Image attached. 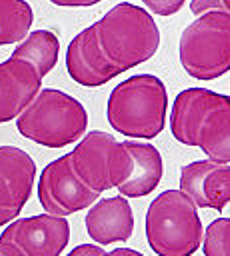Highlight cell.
<instances>
[{"mask_svg": "<svg viewBox=\"0 0 230 256\" xmlns=\"http://www.w3.org/2000/svg\"><path fill=\"white\" fill-rule=\"evenodd\" d=\"M170 132L180 144L200 148L208 160L230 164V96L208 88L182 90L170 110Z\"/></svg>", "mask_w": 230, "mask_h": 256, "instance_id": "1", "label": "cell"}, {"mask_svg": "<svg viewBox=\"0 0 230 256\" xmlns=\"http://www.w3.org/2000/svg\"><path fill=\"white\" fill-rule=\"evenodd\" d=\"M90 30L98 50L118 74L148 62L160 48V30L154 18L130 2L110 8Z\"/></svg>", "mask_w": 230, "mask_h": 256, "instance_id": "2", "label": "cell"}, {"mask_svg": "<svg viewBox=\"0 0 230 256\" xmlns=\"http://www.w3.org/2000/svg\"><path fill=\"white\" fill-rule=\"evenodd\" d=\"M168 92L154 74H136L122 80L108 96V124L126 138L152 140L166 128Z\"/></svg>", "mask_w": 230, "mask_h": 256, "instance_id": "3", "label": "cell"}, {"mask_svg": "<svg viewBox=\"0 0 230 256\" xmlns=\"http://www.w3.org/2000/svg\"><path fill=\"white\" fill-rule=\"evenodd\" d=\"M16 128L40 146L64 148L86 134L88 112L74 96L56 88H42L16 118Z\"/></svg>", "mask_w": 230, "mask_h": 256, "instance_id": "4", "label": "cell"}, {"mask_svg": "<svg viewBox=\"0 0 230 256\" xmlns=\"http://www.w3.org/2000/svg\"><path fill=\"white\" fill-rule=\"evenodd\" d=\"M146 240L158 256H192L202 246V220L180 190L158 194L146 212Z\"/></svg>", "mask_w": 230, "mask_h": 256, "instance_id": "5", "label": "cell"}, {"mask_svg": "<svg viewBox=\"0 0 230 256\" xmlns=\"http://www.w3.org/2000/svg\"><path fill=\"white\" fill-rule=\"evenodd\" d=\"M180 64L196 80H216L230 72V14L206 12L182 30Z\"/></svg>", "mask_w": 230, "mask_h": 256, "instance_id": "6", "label": "cell"}, {"mask_svg": "<svg viewBox=\"0 0 230 256\" xmlns=\"http://www.w3.org/2000/svg\"><path fill=\"white\" fill-rule=\"evenodd\" d=\"M70 162L82 184L96 194L124 184L134 166L124 144L102 130L84 134L70 152Z\"/></svg>", "mask_w": 230, "mask_h": 256, "instance_id": "7", "label": "cell"}, {"mask_svg": "<svg viewBox=\"0 0 230 256\" xmlns=\"http://www.w3.org/2000/svg\"><path fill=\"white\" fill-rule=\"evenodd\" d=\"M38 200L46 214L66 218L90 208L96 200H100V194L82 184L72 168L70 154H64L42 170L38 180Z\"/></svg>", "mask_w": 230, "mask_h": 256, "instance_id": "8", "label": "cell"}, {"mask_svg": "<svg viewBox=\"0 0 230 256\" xmlns=\"http://www.w3.org/2000/svg\"><path fill=\"white\" fill-rule=\"evenodd\" d=\"M0 240L16 246L24 256H60L70 242V224L50 214L16 218L4 228Z\"/></svg>", "mask_w": 230, "mask_h": 256, "instance_id": "9", "label": "cell"}, {"mask_svg": "<svg viewBox=\"0 0 230 256\" xmlns=\"http://www.w3.org/2000/svg\"><path fill=\"white\" fill-rule=\"evenodd\" d=\"M36 164L18 146H0V228L14 222L32 196Z\"/></svg>", "mask_w": 230, "mask_h": 256, "instance_id": "10", "label": "cell"}, {"mask_svg": "<svg viewBox=\"0 0 230 256\" xmlns=\"http://www.w3.org/2000/svg\"><path fill=\"white\" fill-rule=\"evenodd\" d=\"M180 192H184L196 208L222 212L230 202V164L212 160H196L180 170Z\"/></svg>", "mask_w": 230, "mask_h": 256, "instance_id": "11", "label": "cell"}, {"mask_svg": "<svg viewBox=\"0 0 230 256\" xmlns=\"http://www.w3.org/2000/svg\"><path fill=\"white\" fill-rule=\"evenodd\" d=\"M42 90V78L24 60L0 62V124L18 118Z\"/></svg>", "mask_w": 230, "mask_h": 256, "instance_id": "12", "label": "cell"}, {"mask_svg": "<svg viewBox=\"0 0 230 256\" xmlns=\"http://www.w3.org/2000/svg\"><path fill=\"white\" fill-rule=\"evenodd\" d=\"M88 236L98 246H108L116 242L130 240L134 232V212L124 196H112L96 200L84 218Z\"/></svg>", "mask_w": 230, "mask_h": 256, "instance_id": "13", "label": "cell"}, {"mask_svg": "<svg viewBox=\"0 0 230 256\" xmlns=\"http://www.w3.org/2000/svg\"><path fill=\"white\" fill-rule=\"evenodd\" d=\"M66 70L70 78L86 88H98L120 76L102 56L90 26L78 32L66 50Z\"/></svg>", "mask_w": 230, "mask_h": 256, "instance_id": "14", "label": "cell"}, {"mask_svg": "<svg viewBox=\"0 0 230 256\" xmlns=\"http://www.w3.org/2000/svg\"><path fill=\"white\" fill-rule=\"evenodd\" d=\"M122 144L128 150L134 166L128 180L118 186V192L124 198H144L152 194L162 180V174H164L162 156L156 146L146 142L126 140Z\"/></svg>", "mask_w": 230, "mask_h": 256, "instance_id": "15", "label": "cell"}, {"mask_svg": "<svg viewBox=\"0 0 230 256\" xmlns=\"http://www.w3.org/2000/svg\"><path fill=\"white\" fill-rule=\"evenodd\" d=\"M58 54H60L58 36L50 30H34L28 32V36L22 42H18L10 58L28 62L38 72V76L44 78L58 64Z\"/></svg>", "mask_w": 230, "mask_h": 256, "instance_id": "16", "label": "cell"}, {"mask_svg": "<svg viewBox=\"0 0 230 256\" xmlns=\"http://www.w3.org/2000/svg\"><path fill=\"white\" fill-rule=\"evenodd\" d=\"M32 22L34 12L26 0H0V46L22 42Z\"/></svg>", "mask_w": 230, "mask_h": 256, "instance_id": "17", "label": "cell"}, {"mask_svg": "<svg viewBox=\"0 0 230 256\" xmlns=\"http://www.w3.org/2000/svg\"><path fill=\"white\" fill-rule=\"evenodd\" d=\"M204 256H230V218H216L202 236Z\"/></svg>", "mask_w": 230, "mask_h": 256, "instance_id": "18", "label": "cell"}, {"mask_svg": "<svg viewBox=\"0 0 230 256\" xmlns=\"http://www.w3.org/2000/svg\"><path fill=\"white\" fill-rule=\"evenodd\" d=\"M142 4L156 16H174L186 4V0H142Z\"/></svg>", "mask_w": 230, "mask_h": 256, "instance_id": "19", "label": "cell"}, {"mask_svg": "<svg viewBox=\"0 0 230 256\" xmlns=\"http://www.w3.org/2000/svg\"><path fill=\"white\" fill-rule=\"evenodd\" d=\"M190 10L194 16H202L206 12H214V10H222L220 0H192L190 2Z\"/></svg>", "mask_w": 230, "mask_h": 256, "instance_id": "20", "label": "cell"}, {"mask_svg": "<svg viewBox=\"0 0 230 256\" xmlns=\"http://www.w3.org/2000/svg\"><path fill=\"white\" fill-rule=\"evenodd\" d=\"M106 250L98 244H80L68 252V256H102Z\"/></svg>", "mask_w": 230, "mask_h": 256, "instance_id": "21", "label": "cell"}, {"mask_svg": "<svg viewBox=\"0 0 230 256\" xmlns=\"http://www.w3.org/2000/svg\"><path fill=\"white\" fill-rule=\"evenodd\" d=\"M50 2L62 8H84V6H94L102 0H50Z\"/></svg>", "mask_w": 230, "mask_h": 256, "instance_id": "22", "label": "cell"}, {"mask_svg": "<svg viewBox=\"0 0 230 256\" xmlns=\"http://www.w3.org/2000/svg\"><path fill=\"white\" fill-rule=\"evenodd\" d=\"M102 256H144V254L138 250H132V248H116V250L104 252Z\"/></svg>", "mask_w": 230, "mask_h": 256, "instance_id": "23", "label": "cell"}, {"mask_svg": "<svg viewBox=\"0 0 230 256\" xmlns=\"http://www.w3.org/2000/svg\"><path fill=\"white\" fill-rule=\"evenodd\" d=\"M0 256H24V254H22L16 246H12V244L0 240Z\"/></svg>", "mask_w": 230, "mask_h": 256, "instance_id": "24", "label": "cell"}, {"mask_svg": "<svg viewBox=\"0 0 230 256\" xmlns=\"http://www.w3.org/2000/svg\"><path fill=\"white\" fill-rule=\"evenodd\" d=\"M220 6H222V12L230 14V0H220Z\"/></svg>", "mask_w": 230, "mask_h": 256, "instance_id": "25", "label": "cell"}]
</instances>
